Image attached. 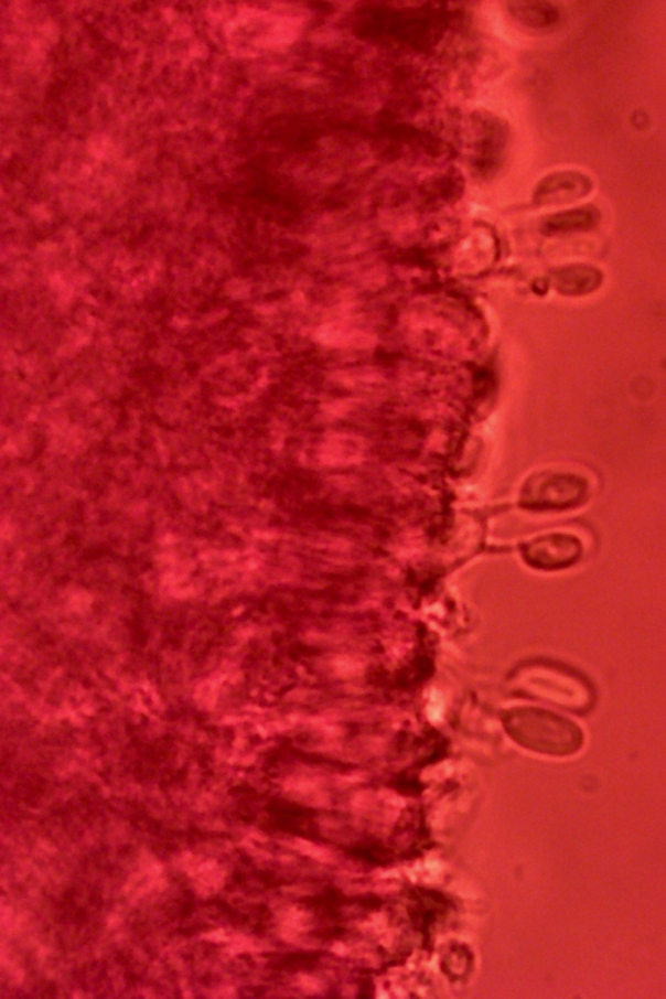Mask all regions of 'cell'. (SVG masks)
<instances>
[{"label": "cell", "mask_w": 666, "mask_h": 999, "mask_svg": "<svg viewBox=\"0 0 666 999\" xmlns=\"http://www.w3.org/2000/svg\"><path fill=\"white\" fill-rule=\"evenodd\" d=\"M519 735L528 748L554 756L578 754L584 734L576 722L555 713L527 711L519 718Z\"/></svg>", "instance_id": "obj_1"}, {"label": "cell", "mask_w": 666, "mask_h": 999, "mask_svg": "<svg viewBox=\"0 0 666 999\" xmlns=\"http://www.w3.org/2000/svg\"><path fill=\"white\" fill-rule=\"evenodd\" d=\"M530 552L540 568L567 569L582 560L584 546L573 534H554L535 543Z\"/></svg>", "instance_id": "obj_3"}, {"label": "cell", "mask_w": 666, "mask_h": 999, "mask_svg": "<svg viewBox=\"0 0 666 999\" xmlns=\"http://www.w3.org/2000/svg\"><path fill=\"white\" fill-rule=\"evenodd\" d=\"M603 280L604 275L597 267L581 264L561 267L554 275L555 288L567 296L579 297L595 292Z\"/></svg>", "instance_id": "obj_5"}, {"label": "cell", "mask_w": 666, "mask_h": 999, "mask_svg": "<svg viewBox=\"0 0 666 999\" xmlns=\"http://www.w3.org/2000/svg\"><path fill=\"white\" fill-rule=\"evenodd\" d=\"M600 219H602V214L595 206L571 208L549 216L546 222V230L549 235L588 232L597 228Z\"/></svg>", "instance_id": "obj_6"}, {"label": "cell", "mask_w": 666, "mask_h": 999, "mask_svg": "<svg viewBox=\"0 0 666 999\" xmlns=\"http://www.w3.org/2000/svg\"><path fill=\"white\" fill-rule=\"evenodd\" d=\"M593 190L590 176L578 171H561L549 175L538 186L535 200L540 205L571 204L589 195Z\"/></svg>", "instance_id": "obj_4"}, {"label": "cell", "mask_w": 666, "mask_h": 999, "mask_svg": "<svg viewBox=\"0 0 666 999\" xmlns=\"http://www.w3.org/2000/svg\"><path fill=\"white\" fill-rule=\"evenodd\" d=\"M590 496V482L573 473H554L541 476L533 491V502L543 508L569 511L579 508Z\"/></svg>", "instance_id": "obj_2"}]
</instances>
